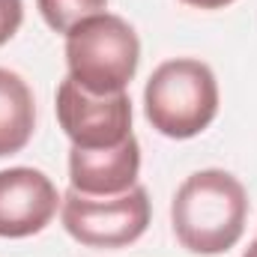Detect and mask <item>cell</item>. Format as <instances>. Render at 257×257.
I'll return each mask as SVG.
<instances>
[{
  "mask_svg": "<svg viewBox=\"0 0 257 257\" xmlns=\"http://www.w3.org/2000/svg\"><path fill=\"white\" fill-rule=\"evenodd\" d=\"M186 6H194V9H224L230 6L233 0H183Z\"/></svg>",
  "mask_w": 257,
  "mask_h": 257,
  "instance_id": "11",
  "label": "cell"
},
{
  "mask_svg": "<svg viewBox=\"0 0 257 257\" xmlns=\"http://www.w3.org/2000/svg\"><path fill=\"white\" fill-rule=\"evenodd\" d=\"M144 111L156 132L186 141L200 135L218 114V81L194 57L162 63L147 81Z\"/></svg>",
  "mask_w": 257,
  "mask_h": 257,
  "instance_id": "3",
  "label": "cell"
},
{
  "mask_svg": "<svg viewBox=\"0 0 257 257\" xmlns=\"http://www.w3.org/2000/svg\"><path fill=\"white\" fill-rule=\"evenodd\" d=\"M24 21V3L21 0H0V45H6Z\"/></svg>",
  "mask_w": 257,
  "mask_h": 257,
  "instance_id": "10",
  "label": "cell"
},
{
  "mask_svg": "<svg viewBox=\"0 0 257 257\" xmlns=\"http://www.w3.org/2000/svg\"><path fill=\"white\" fill-rule=\"evenodd\" d=\"M141 171V147L138 138L128 135L123 144L105 147V150H81L72 147L69 153V180L72 189L93 197L123 194L138 186Z\"/></svg>",
  "mask_w": 257,
  "mask_h": 257,
  "instance_id": "7",
  "label": "cell"
},
{
  "mask_svg": "<svg viewBox=\"0 0 257 257\" xmlns=\"http://www.w3.org/2000/svg\"><path fill=\"white\" fill-rule=\"evenodd\" d=\"M36 3L48 27H54L57 33H69L78 21L99 15L108 6V0H36Z\"/></svg>",
  "mask_w": 257,
  "mask_h": 257,
  "instance_id": "9",
  "label": "cell"
},
{
  "mask_svg": "<svg viewBox=\"0 0 257 257\" xmlns=\"http://www.w3.org/2000/svg\"><path fill=\"white\" fill-rule=\"evenodd\" d=\"M57 189L36 168L0 171V236L24 239L39 233L57 212Z\"/></svg>",
  "mask_w": 257,
  "mask_h": 257,
  "instance_id": "6",
  "label": "cell"
},
{
  "mask_svg": "<svg viewBox=\"0 0 257 257\" xmlns=\"http://www.w3.org/2000/svg\"><path fill=\"white\" fill-rule=\"evenodd\" d=\"M248 194L245 186L218 168L192 174L174 194L171 221L183 248L192 254H224L245 230Z\"/></svg>",
  "mask_w": 257,
  "mask_h": 257,
  "instance_id": "1",
  "label": "cell"
},
{
  "mask_svg": "<svg viewBox=\"0 0 257 257\" xmlns=\"http://www.w3.org/2000/svg\"><path fill=\"white\" fill-rule=\"evenodd\" d=\"M36 126V102L18 72L0 69V159L21 153Z\"/></svg>",
  "mask_w": 257,
  "mask_h": 257,
  "instance_id": "8",
  "label": "cell"
},
{
  "mask_svg": "<svg viewBox=\"0 0 257 257\" xmlns=\"http://www.w3.org/2000/svg\"><path fill=\"white\" fill-rule=\"evenodd\" d=\"M63 227L72 239L90 248H123L144 236L150 224V197L147 189L132 186L123 194L93 197L81 192H66Z\"/></svg>",
  "mask_w": 257,
  "mask_h": 257,
  "instance_id": "4",
  "label": "cell"
},
{
  "mask_svg": "<svg viewBox=\"0 0 257 257\" xmlns=\"http://www.w3.org/2000/svg\"><path fill=\"white\" fill-rule=\"evenodd\" d=\"M242 257H257V239L248 245V248H245V254H242Z\"/></svg>",
  "mask_w": 257,
  "mask_h": 257,
  "instance_id": "12",
  "label": "cell"
},
{
  "mask_svg": "<svg viewBox=\"0 0 257 257\" xmlns=\"http://www.w3.org/2000/svg\"><path fill=\"white\" fill-rule=\"evenodd\" d=\"M141 42L126 18L99 12L78 21L66 33V66L69 78L96 96L126 93L138 72Z\"/></svg>",
  "mask_w": 257,
  "mask_h": 257,
  "instance_id": "2",
  "label": "cell"
},
{
  "mask_svg": "<svg viewBox=\"0 0 257 257\" xmlns=\"http://www.w3.org/2000/svg\"><path fill=\"white\" fill-rule=\"evenodd\" d=\"M57 120L72 147L105 150L132 135V102L126 93L96 96L66 78L57 87Z\"/></svg>",
  "mask_w": 257,
  "mask_h": 257,
  "instance_id": "5",
  "label": "cell"
}]
</instances>
